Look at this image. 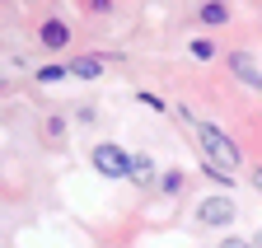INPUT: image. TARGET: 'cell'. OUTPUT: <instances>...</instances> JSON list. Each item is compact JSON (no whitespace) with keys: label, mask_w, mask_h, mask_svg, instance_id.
<instances>
[{"label":"cell","mask_w":262,"mask_h":248,"mask_svg":"<svg viewBox=\"0 0 262 248\" xmlns=\"http://www.w3.org/2000/svg\"><path fill=\"white\" fill-rule=\"evenodd\" d=\"M136 99H141L145 108H155V112H169V103H164L159 94H150V89H141V94H136Z\"/></svg>","instance_id":"13"},{"label":"cell","mask_w":262,"mask_h":248,"mask_svg":"<svg viewBox=\"0 0 262 248\" xmlns=\"http://www.w3.org/2000/svg\"><path fill=\"white\" fill-rule=\"evenodd\" d=\"M253 248H262V230H257V234H253Z\"/></svg>","instance_id":"17"},{"label":"cell","mask_w":262,"mask_h":248,"mask_svg":"<svg viewBox=\"0 0 262 248\" xmlns=\"http://www.w3.org/2000/svg\"><path fill=\"white\" fill-rule=\"evenodd\" d=\"M248 183H253V188H257V192H262V164H257V169H253V173H248Z\"/></svg>","instance_id":"16"},{"label":"cell","mask_w":262,"mask_h":248,"mask_svg":"<svg viewBox=\"0 0 262 248\" xmlns=\"http://www.w3.org/2000/svg\"><path fill=\"white\" fill-rule=\"evenodd\" d=\"M47 136H52V141H61V136H66V122H61V117H52V122H47Z\"/></svg>","instance_id":"15"},{"label":"cell","mask_w":262,"mask_h":248,"mask_svg":"<svg viewBox=\"0 0 262 248\" xmlns=\"http://www.w3.org/2000/svg\"><path fill=\"white\" fill-rule=\"evenodd\" d=\"M215 248H253V239H239V234H225Z\"/></svg>","instance_id":"14"},{"label":"cell","mask_w":262,"mask_h":248,"mask_svg":"<svg viewBox=\"0 0 262 248\" xmlns=\"http://www.w3.org/2000/svg\"><path fill=\"white\" fill-rule=\"evenodd\" d=\"M33 80H38V84H61V80H71V66H56V61H47V66L33 71Z\"/></svg>","instance_id":"9"},{"label":"cell","mask_w":262,"mask_h":248,"mask_svg":"<svg viewBox=\"0 0 262 248\" xmlns=\"http://www.w3.org/2000/svg\"><path fill=\"white\" fill-rule=\"evenodd\" d=\"M187 56H192V61H211V56H215V42H211V38H192V42H187Z\"/></svg>","instance_id":"11"},{"label":"cell","mask_w":262,"mask_h":248,"mask_svg":"<svg viewBox=\"0 0 262 248\" xmlns=\"http://www.w3.org/2000/svg\"><path fill=\"white\" fill-rule=\"evenodd\" d=\"M38 42L47 52H66V47H71V24H66V19H42L38 24Z\"/></svg>","instance_id":"6"},{"label":"cell","mask_w":262,"mask_h":248,"mask_svg":"<svg viewBox=\"0 0 262 248\" xmlns=\"http://www.w3.org/2000/svg\"><path fill=\"white\" fill-rule=\"evenodd\" d=\"M103 66H108V56H75L71 61V80H98V75H103Z\"/></svg>","instance_id":"8"},{"label":"cell","mask_w":262,"mask_h":248,"mask_svg":"<svg viewBox=\"0 0 262 248\" xmlns=\"http://www.w3.org/2000/svg\"><path fill=\"white\" fill-rule=\"evenodd\" d=\"M131 188H141V192H155L159 188V169H155V160H150V154H141L136 150V160H131Z\"/></svg>","instance_id":"7"},{"label":"cell","mask_w":262,"mask_h":248,"mask_svg":"<svg viewBox=\"0 0 262 248\" xmlns=\"http://www.w3.org/2000/svg\"><path fill=\"white\" fill-rule=\"evenodd\" d=\"M192 220H196V230H229L239 220V206H234V197L211 192V197H202L192 206Z\"/></svg>","instance_id":"3"},{"label":"cell","mask_w":262,"mask_h":248,"mask_svg":"<svg viewBox=\"0 0 262 248\" xmlns=\"http://www.w3.org/2000/svg\"><path fill=\"white\" fill-rule=\"evenodd\" d=\"M225 66H229V75H234L244 89H253V94H262V71H257V61H253V52H229L225 56Z\"/></svg>","instance_id":"4"},{"label":"cell","mask_w":262,"mask_h":248,"mask_svg":"<svg viewBox=\"0 0 262 248\" xmlns=\"http://www.w3.org/2000/svg\"><path fill=\"white\" fill-rule=\"evenodd\" d=\"M173 112H178V122L187 127V136L196 141L202 160H215V164H225V169H239V164H244V150H239V141L229 136V131H220L215 122H206V117H196L187 103H178Z\"/></svg>","instance_id":"1"},{"label":"cell","mask_w":262,"mask_h":248,"mask_svg":"<svg viewBox=\"0 0 262 248\" xmlns=\"http://www.w3.org/2000/svg\"><path fill=\"white\" fill-rule=\"evenodd\" d=\"M84 14H113V0H80Z\"/></svg>","instance_id":"12"},{"label":"cell","mask_w":262,"mask_h":248,"mask_svg":"<svg viewBox=\"0 0 262 248\" xmlns=\"http://www.w3.org/2000/svg\"><path fill=\"white\" fill-rule=\"evenodd\" d=\"M159 192H164V197H178V192H183V173H178V169H164V173H159Z\"/></svg>","instance_id":"10"},{"label":"cell","mask_w":262,"mask_h":248,"mask_svg":"<svg viewBox=\"0 0 262 248\" xmlns=\"http://www.w3.org/2000/svg\"><path fill=\"white\" fill-rule=\"evenodd\" d=\"M196 24H202V28L234 24V5H229V0H202V5H196Z\"/></svg>","instance_id":"5"},{"label":"cell","mask_w":262,"mask_h":248,"mask_svg":"<svg viewBox=\"0 0 262 248\" xmlns=\"http://www.w3.org/2000/svg\"><path fill=\"white\" fill-rule=\"evenodd\" d=\"M131 160H136V150H122L117 141H98L89 150V164L98 178H113V183H126L131 178Z\"/></svg>","instance_id":"2"}]
</instances>
